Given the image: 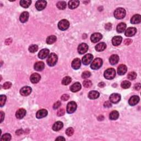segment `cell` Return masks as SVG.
Segmentation results:
<instances>
[{"label": "cell", "mask_w": 141, "mask_h": 141, "mask_svg": "<svg viewBox=\"0 0 141 141\" xmlns=\"http://www.w3.org/2000/svg\"><path fill=\"white\" fill-rule=\"evenodd\" d=\"M26 110L24 109H19L17 111L16 116L18 119H22L26 115Z\"/></svg>", "instance_id": "2e32d148"}, {"label": "cell", "mask_w": 141, "mask_h": 141, "mask_svg": "<svg viewBox=\"0 0 141 141\" xmlns=\"http://www.w3.org/2000/svg\"><path fill=\"white\" fill-rule=\"evenodd\" d=\"M103 38L102 35L99 33H94L90 37V40H91L92 42L93 43H96L97 42L99 41Z\"/></svg>", "instance_id": "7c38bea8"}, {"label": "cell", "mask_w": 141, "mask_h": 141, "mask_svg": "<svg viewBox=\"0 0 141 141\" xmlns=\"http://www.w3.org/2000/svg\"><path fill=\"white\" fill-rule=\"evenodd\" d=\"M74 133V130L72 127H69L66 131V134L68 136H71Z\"/></svg>", "instance_id": "7bdbcfd3"}, {"label": "cell", "mask_w": 141, "mask_h": 141, "mask_svg": "<svg viewBox=\"0 0 141 141\" xmlns=\"http://www.w3.org/2000/svg\"><path fill=\"white\" fill-rule=\"evenodd\" d=\"M69 98V96L68 94H63L61 96V99L63 100V101H67L68 100Z\"/></svg>", "instance_id": "681fc988"}, {"label": "cell", "mask_w": 141, "mask_h": 141, "mask_svg": "<svg viewBox=\"0 0 141 141\" xmlns=\"http://www.w3.org/2000/svg\"><path fill=\"white\" fill-rule=\"evenodd\" d=\"M100 96V94L98 92L95 90H92L90 91L88 94V98L90 99H96L98 98Z\"/></svg>", "instance_id": "4316f807"}, {"label": "cell", "mask_w": 141, "mask_h": 141, "mask_svg": "<svg viewBox=\"0 0 141 141\" xmlns=\"http://www.w3.org/2000/svg\"><path fill=\"white\" fill-rule=\"evenodd\" d=\"M83 86L85 88H90V87L92 86V83L89 80H86L83 82Z\"/></svg>", "instance_id": "b9f144b4"}, {"label": "cell", "mask_w": 141, "mask_h": 141, "mask_svg": "<svg viewBox=\"0 0 141 141\" xmlns=\"http://www.w3.org/2000/svg\"><path fill=\"white\" fill-rule=\"evenodd\" d=\"M40 79H41V76H40L38 73H33L30 77V80L32 83H38Z\"/></svg>", "instance_id": "ac0fdd59"}, {"label": "cell", "mask_w": 141, "mask_h": 141, "mask_svg": "<svg viewBox=\"0 0 141 141\" xmlns=\"http://www.w3.org/2000/svg\"><path fill=\"white\" fill-rule=\"evenodd\" d=\"M81 89V84L79 82H76L74 83L73 85H72L70 87V90H71L72 92H78L79 90Z\"/></svg>", "instance_id": "7402d4cb"}, {"label": "cell", "mask_w": 141, "mask_h": 141, "mask_svg": "<svg viewBox=\"0 0 141 141\" xmlns=\"http://www.w3.org/2000/svg\"><path fill=\"white\" fill-rule=\"evenodd\" d=\"M105 83L104 82H100L98 84V86L100 88H103L104 87H105Z\"/></svg>", "instance_id": "6f0895ef"}, {"label": "cell", "mask_w": 141, "mask_h": 141, "mask_svg": "<svg viewBox=\"0 0 141 141\" xmlns=\"http://www.w3.org/2000/svg\"><path fill=\"white\" fill-rule=\"evenodd\" d=\"M136 77L137 73L135 72H131L128 74V75H127V78H128V79L132 80L136 79Z\"/></svg>", "instance_id": "f35d334b"}, {"label": "cell", "mask_w": 141, "mask_h": 141, "mask_svg": "<svg viewBox=\"0 0 141 141\" xmlns=\"http://www.w3.org/2000/svg\"><path fill=\"white\" fill-rule=\"evenodd\" d=\"M48 112L46 109H41L39 110L38 112H36V117L37 119H41L43 117H45L48 115Z\"/></svg>", "instance_id": "e0dca14e"}, {"label": "cell", "mask_w": 141, "mask_h": 141, "mask_svg": "<svg viewBox=\"0 0 141 141\" xmlns=\"http://www.w3.org/2000/svg\"><path fill=\"white\" fill-rule=\"evenodd\" d=\"M45 68L44 63L41 61L37 62L34 65V69L37 71H41Z\"/></svg>", "instance_id": "603a6c76"}, {"label": "cell", "mask_w": 141, "mask_h": 141, "mask_svg": "<svg viewBox=\"0 0 141 141\" xmlns=\"http://www.w3.org/2000/svg\"><path fill=\"white\" fill-rule=\"evenodd\" d=\"M12 39L11 38H9V39H7L5 41V44L7 45H9L11 44L12 43Z\"/></svg>", "instance_id": "db71d44e"}, {"label": "cell", "mask_w": 141, "mask_h": 141, "mask_svg": "<svg viewBox=\"0 0 141 141\" xmlns=\"http://www.w3.org/2000/svg\"><path fill=\"white\" fill-rule=\"evenodd\" d=\"M105 29L107 30V31H110V30L111 29V28H112L111 23H107V24L105 25Z\"/></svg>", "instance_id": "c3c4849f"}, {"label": "cell", "mask_w": 141, "mask_h": 141, "mask_svg": "<svg viewBox=\"0 0 141 141\" xmlns=\"http://www.w3.org/2000/svg\"><path fill=\"white\" fill-rule=\"evenodd\" d=\"M11 139V136L9 133H6L5 135H3L1 137V140L3 141H8Z\"/></svg>", "instance_id": "ab89813d"}, {"label": "cell", "mask_w": 141, "mask_h": 141, "mask_svg": "<svg viewBox=\"0 0 141 141\" xmlns=\"http://www.w3.org/2000/svg\"><path fill=\"white\" fill-rule=\"evenodd\" d=\"M131 83L128 81V80H125V81H123L121 84V86L122 88L123 89H128L130 87H131Z\"/></svg>", "instance_id": "8d00e7d4"}, {"label": "cell", "mask_w": 141, "mask_h": 141, "mask_svg": "<svg viewBox=\"0 0 141 141\" xmlns=\"http://www.w3.org/2000/svg\"><path fill=\"white\" fill-rule=\"evenodd\" d=\"M88 46L86 43H82L78 46V51L80 54H84L88 50Z\"/></svg>", "instance_id": "8fae6325"}, {"label": "cell", "mask_w": 141, "mask_h": 141, "mask_svg": "<svg viewBox=\"0 0 141 141\" xmlns=\"http://www.w3.org/2000/svg\"><path fill=\"white\" fill-rule=\"evenodd\" d=\"M32 89L31 87L29 86H25L20 90V94L23 96H28L31 94Z\"/></svg>", "instance_id": "30bf717a"}, {"label": "cell", "mask_w": 141, "mask_h": 141, "mask_svg": "<svg viewBox=\"0 0 141 141\" xmlns=\"http://www.w3.org/2000/svg\"><path fill=\"white\" fill-rule=\"evenodd\" d=\"M104 106L105 107H111V104L110 102L109 101H106L104 104Z\"/></svg>", "instance_id": "816d5d0a"}, {"label": "cell", "mask_w": 141, "mask_h": 141, "mask_svg": "<svg viewBox=\"0 0 141 141\" xmlns=\"http://www.w3.org/2000/svg\"><path fill=\"white\" fill-rule=\"evenodd\" d=\"M23 133V131L22 130V129H20V130H18L16 131V134L17 135H22V134Z\"/></svg>", "instance_id": "11a10c76"}, {"label": "cell", "mask_w": 141, "mask_h": 141, "mask_svg": "<svg viewBox=\"0 0 141 141\" xmlns=\"http://www.w3.org/2000/svg\"><path fill=\"white\" fill-rule=\"evenodd\" d=\"M6 99H7V97L6 95H1L0 96V105H1V107H2L5 104Z\"/></svg>", "instance_id": "60d3db41"}, {"label": "cell", "mask_w": 141, "mask_h": 141, "mask_svg": "<svg viewBox=\"0 0 141 141\" xmlns=\"http://www.w3.org/2000/svg\"><path fill=\"white\" fill-rule=\"evenodd\" d=\"M29 14L28 12H23L20 16L19 20L22 23H24L26 22L28 20Z\"/></svg>", "instance_id": "cb8c5ba5"}, {"label": "cell", "mask_w": 141, "mask_h": 141, "mask_svg": "<svg viewBox=\"0 0 141 141\" xmlns=\"http://www.w3.org/2000/svg\"><path fill=\"white\" fill-rule=\"evenodd\" d=\"M32 1L29 0H22L20 1V5L24 8H28L31 5Z\"/></svg>", "instance_id": "836d02e7"}, {"label": "cell", "mask_w": 141, "mask_h": 141, "mask_svg": "<svg viewBox=\"0 0 141 141\" xmlns=\"http://www.w3.org/2000/svg\"><path fill=\"white\" fill-rule=\"evenodd\" d=\"M79 5V1H77V0H72V1H70L68 2V7L70 9H75L77 8Z\"/></svg>", "instance_id": "f1b7e54d"}, {"label": "cell", "mask_w": 141, "mask_h": 141, "mask_svg": "<svg viewBox=\"0 0 141 141\" xmlns=\"http://www.w3.org/2000/svg\"><path fill=\"white\" fill-rule=\"evenodd\" d=\"M12 87V83L9 82H7L3 84V88L5 89H9Z\"/></svg>", "instance_id": "f6af8a7d"}, {"label": "cell", "mask_w": 141, "mask_h": 141, "mask_svg": "<svg viewBox=\"0 0 141 141\" xmlns=\"http://www.w3.org/2000/svg\"><path fill=\"white\" fill-rule=\"evenodd\" d=\"M132 41L131 39H125V42H124V43H125V44L126 45H130L132 43Z\"/></svg>", "instance_id": "f907efd6"}, {"label": "cell", "mask_w": 141, "mask_h": 141, "mask_svg": "<svg viewBox=\"0 0 141 141\" xmlns=\"http://www.w3.org/2000/svg\"><path fill=\"white\" fill-rule=\"evenodd\" d=\"M47 5V2L44 0H40V1H36L35 3V7L38 11H42L44 9Z\"/></svg>", "instance_id": "ba28073f"}, {"label": "cell", "mask_w": 141, "mask_h": 141, "mask_svg": "<svg viewBox=\"0 0 141 141\" xmlns=\"http://www.w3.org/2000/svg\"><path fill=\"white\" fill-rule=\"evenodd\" d=\"M5 117V114L3 112L1 111V122H2L3 121V119H4Z\"/></svg>", "instance_id": "9f6ffc18"}, {"label": "cell", "mask_w": 141, "mask_h": 141, "mask_svg": "<svg viewBox=\"0 0 141 141\" xmlns=\"http://www.w3.org/2000/svg\"><path fill=\"white\" fill-rule=\"evenodd\" d=\"M137 32V29L135 27H130L128 29H127L126 31H125V35L126 36H133L136 34Z\"/></svg>", "instance_id": "9a60e30c"}, {"label": "cell", "mask_w": 141, "mask_h": 141, "mask_svg": "<svg viewBox=\"0 0 141 141\" xmlns=\"http://www.w3.org/2000/svg\"><path fill=\"white\" fill-rule=\"evenodd\" d=\"M126 16V11L122 8H117L114 12V17L117 19H121Z\"/></svg>", "instance_id": "3957f363"}, {"label": "cell", "mask_w": 141, "mask_h": 141, "mask_svg": "<svg viewBox=\"0 0 141 141\" xmlns=\"http://www.w3.org/2000/svg\"><path fill=\"white\" fill-rule=\"evenodd\" d=\"M57 40V38L55 35H50L46 39V43L49 45H51L52 44L56 42Z\"/></svg>", "instance_id": "d6a6232c"}, {"label": "cell", "mask_w": 141, "mask_h": 141, "mask_svg": "<svg viewBox=\"0 0 141 141\" xmlns=\"http://www.w3.org/2000/svg\"><path fill=\"white\" fill-rule=\"evenodd\" d=\"M58 60V55L55 53H51L49 55L48 59H47V63L50 67L54 66L57 63Z\"/></svg>", "instance_id": "6da1fadb"}, {"label": "cell", "mask_w": 141, "mask_h": 141, "mask_svg": "<svg viewBox=\"0 0 141 141\" xmlns=\"http://www.w3.org/2000/svg\"><path fill=\"white\" fill-rule=\"evenodd\" d=\"M67 3L65 1H60L58 3H57V7H58L59 9L63 10L66 8Z\"/></svg>", "instance_id": "e575fe53"}, {"label": "cell", "mask_w": 141, "mask_h": 141, "mask_svg": "<svg viewBox=\"0 0 141 141\" xmlns=\"http://www.w3.org/2000/svg\"><path fill=\"white\" fill-rule=\"evenodd\" d=\"M103 65V60L100 58H96L93 61L90 66V68L93 69H98Z\"/></svg>", "instance_id": "277c9868"}, {"label": "cell", "mask_w": 141, "mask_h": 141, "mask_svg": "<svg viewBox=\"0 0 141 141\" xmlns=\"http://www.w3.org/2000/svg\"><path fill=\"white\" fill-rule=\"evenodd\" d=\"M65 113V110L64 109H60L59 110H58V112H57V115L58 116H62L64 115Z\"/></svg>", "instance_id": "bcb514c9"}, {"label": "cell", "mask_w": 141, "mask_h": 141, "mask_svg": "<svg viewBox=\"0 0 141 141\" xmlns=\"http://www.w3.org/2000/svg\"><path fill=\"white\" fill-rule=\"evenodd\" d=\"M63 126V124L62 122L61 121H58L56 122L52 126V130L55 131H60V130H61L62 129V127Z\"/></svg>", "instance_id": "83f0119b"}, {"label": "cell", "mask_w": 141, "mask_h": 141, "mask_svg": "<svg viewBox=\"0 0 141 141\" xmlns=\"http://www.w3.org/2000/svg\"><path fill=\"white\" fill-rule=\"evenodd\" d=\"M93 56L92 54H87L82 58V62L84 65H88L93 61Z\"/></svg>", "instance_id": "9c48e42d"}, {"label": "cell", "mask_w": 141, "mask_h": 141, "mask_svg": "<svg viewBox=\"0 0 141 141\" xmlns=\"http://www.w3.org/2000/svg\"><path fill=\"white\" fill-rule=\"evenodd\" d=\"M77 105L76 102H69L67 106V112L68 114H72L74 112H75V111L77 109Z\"/></svg>", "instance_id": "8992f818"}, {"label": "cell", "mask_w": 141, "mask_h": 141, "mask_svg": "<svg viewBox=\"0 0 141 141\" xmlns=\"http://www.w3.org/2000/svg\"><path fill=\"white\" fill-rule=\"evenodd\" d=\"M81 66V62L79 59H75V60H73L72 62V67L74 69H78Z\"/></svg>", "instance_id": "ffe728a7"}, {"label": "cell", "mask_w": 141, "mask_h": 141, "mask_svg": "<svg viewBox=\"0 0 141 141\" xmlns=\"http://www.w3.org/2000/svg\"><path fill=\"white\" fill-rule=\"evenodd\" d=\"M50 51L48 49H44L41 50V51L38 53V57L40 59H44L49 56Z\"/></svg>", "instance_id": "4fadbf2b"}, {"label": "cell", "mask_w": 141, "mask_h": 141, "mask_svg": "<svg viewBox=\"0 0 141 141\" xmlns=\"http://www.w3.org/2000/svg\"><path fill=\"white\" fill-rule=\"evenodd\" d=\"M140 88V84L139 83H136V84L134 86V89L136 90H139Z\"/></svg>", "instance_id": "f5cc1de1"}, {"label": "cell", "mask_w": 141, "mask_h": 141, "mask_svg": "<svg viewBox=\"0 0 141 141\" xmlns=\"http://www.w3.org/2000/svg\"><path fill=\"white\" fill-rule=\"evenodd\" d=\"M109 100L111 103L114 104H116L120 101L121 95L117 93H113L110 95Z\"/></svg>", "instance_id": "52a82bcc"}, {"label": "cell", "mask_w": 141, "mask_h": 141, "mask_svg": "<svg viewBox=\"0 0 141 141\" xmlns=\"http://www.w3.org/2000/svg\"><path fill=\"white\" fill-rule=\"evenodd\" d=\"M69 26V23L66 19H62L60 21L58 24V27L62 31H66Z\"/></svg>", "instance_id": "5b68a950"}, {"label": "cell", "mask_w": 141, "mask_h": 141, "mask_svg": "<svg viewBox=\"0 0 141 141\" xmlns=\"http://www.w3.org/2000/svg\"><path fill=\"white\" fill-rule=\"evenodd\" d=\"M65 140V138H63V137H61V136H60L58 138H57L56 139V140Z\"/></svg>", "instance_id": "680465c9"}, {"label": "cell", "mask_w": 141, "mask_h": 141, "mask_svg": "<svg viewBox=\"0 0 141 141\" xmlns=\"http://www.w3.org/2000/svg\"><path fill=\"white\" fill-rule=\"evenodd\" d=\"M106 45L105 43H100L98 44H97L95 47V50L97 51H99V52L104 51V50L106 49Z\"/></svg>", "instance_id": "4dcf8cb0"}, {"label": "cell", "mask_w": 141, "mask_h": 141, "mask_svg": "<svg viewBox=\"0 0 141 141\" xmlns=\"http://www.w3.org/2000/svg\"><path fill=\"white\" fill-rule=\"evenodd\" d=\"M139 102V98L138 96L133 95L130 98L129 100V104L131 106H135L137 105Z\"/></svg>", "instance_id": "5bb4252c"}, {"label": "cell", "mask_w": 141, "mask_h": 141, "mask_svg": "<svg viewBox=\"0 0 141 141\" xmlns=\"http://www.w3.org/2000/svg\"><path fill=\"white\" fill-rule=\"evenodd\" d=\"M90 76H91V73L89 71H85L82 73V77L83 79H87L90 77Z\"/></svg>", "instance_id": "ee69618b"}, {"label": "cell", "mask_w": 141, "mask_h": 141, "mask_svg": "<svg viewBox=\"0 0 141 141\" xmlns=\"http://www.w3.org/2000/svg\"><path fill=\"white\" fill-rule=\"evenodd\" d=\"M61 102H60V101H58V102H56L54 104H53V108L54 109H58L59 107L61 106Z\"/></svg>", "instance_id": "7dc6e473"}, {"label": "cell", "mask_w": 141, "mask_h": 141, "mask_svg": "<svg viewBox=\"0 0 141 141\" xmlns=\"http://www.w3.org/2000/svg\"><path fill=\"white\" fill-rule=\"evenodd\" d=\"M126 24L124 23H121L120 24H119L117 26L116 28V31L117 33H122L124 31H125V29L126 28Z\"/></svg>", "instance_id": "f546056e"}, {"label": "cell", "mask_w": 141, "mask_h": 141, "mask_svg": "<svg viewBox=\"0 0 141 141\" xmlns=\"http://www.w3.org/2000/svg\"><path fill=\"white\" fill-rule=\"evenodd\" d=\"M38 46L36 45H32L31 46H30L29 48V51L31 53H34L38 51Z\"/></svg>", "instance_id": "74e56055"}, {"label": "cell", "mask_w": 141, "mask_h": 141, "mask_svg": "<svg viewBox=\"0 0 141 141\" xmlns=\"http://www.w3.org/2000/svg\"><path fill=\"white\" fill-rule=\"evenodd\" d=\"M71 81H72L71 78H70V77L67 76L63 78V79L62 80V84L63 85L66 86V85L69 84L71 82Z\"/></svg>", "instance_id": "d590c367"}, {"label": "cell", "mask_w": 141, "mask_h": 141, "mask_svg": "<svg viewBox=\"0 0 141 141\" xmlns=\"http://www.w3.org/2000/svg\"><path fill=\"white\" fill-rule=\"evenodd\" d=\"M141 21V16L139 15H134L131 19V23L133 24H138Z\"/></svg>", "instance_id": "d4e9b609"}, {"label": "cell", "mask_w": 141, "mask_h": 141, "mask_svg": "<svg viewBox=\"0 0 141 141\" xmlns=\"http://www.w3.org/2000/svg\"><path fill=\"white\" fill-rule=\"evenodd\" d=\"M104 77L107 79H112L113 78H115L116 76V71L115 69L112 68L107 69L104 72Z\"/></svg>", "instance_id": "7a4b0ae2"}, {"label": "cell", "mask_w": 141, "mask_h": 141, "mask_svg": "<svg viewBox=\"0 0 141 141\" xmlns=\"http://www.w3.org/2000/svg\"><path fill=\"white\" fill-rule=\"evenodd\" d=\"M119 113L117 111L114 110L110 114V119L111 120H116L119 118Z\"/></svg>", "instance_id": "1f68e13d"}, {"label": "cell", "mask_w": 141, "mask_h": 141, "mask_svg": "<svg viewBox=\"0 0 141 141\" xmlns=\"http://www.w3.org/2000/svg\"><path fill=\"white\" fill-rule=\"evenodd\" d=\"M122 40V38L120 36H114L112 39V44L114 46H119L121 43Z\"/></svg>", "instance_id": "44dd1931"}, {"label": "cell", "mask_w": 141, "mask_h": 141, "mask_svg": "<svg viewBox=\"0 0 141 141\" xmlns=\"http://www.w3.org/2000/svg\"><path fill=\"white\" fill-rule=\"evenodd\" d=\"M119 61V57L117 55H112L110 56L109 61L111 65H115L118 63Z\"/></svg>", "instance_id": "484cf974"}, {"label": "cell", "mask_w": 141, "mask_h": 141, "mask_svg": "<svg viewBox=\"0 0 141 141\" xmlns=\"http://www.w3.org/2000/svg\"><path fill=\"white\" fill-rule=\"evenodd\" d=\"M127 68L125 65H120L117 68V73L120 76H122L127 72Z\"/></svg>", "instance_id": "d6986e66"}]
</instances>
